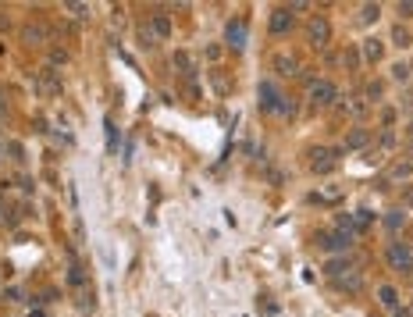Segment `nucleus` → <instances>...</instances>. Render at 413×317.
<instances>
[{"label":"nucleus","instance_id":"obj_13","mask_svg":"<svg viewBox=\"0 0 413 317\" xmlns=\"http://www.w3.org/2000/svg\"><path fill=\"white\" fill-rule=\"evenodd\" d=\"M381 54H385V43H381V39H367V43H363V57H367V61H378Z\"/></svg>","mask_w":413,"mask_h":317},{"label":"nucleus","instance_id":"obj_3","mask_svg":"<svg viewBox=\"0 0 413 317\" xmlns=\"http://www.w3.org/2000/svg\"><path fill=\"white\" fill-rule=\"evenodd\" d=\"M22 43L25 47H47L50 43V29L43 22H29V25H22Z\"/></svg>","mask_w":413,"mask_h":317},{"label":"nucleus","instance_id":"obj_20","mask_svg":"<svg viewBox=\"0 0 413 317\" xmlns=\"http://www.w3.org/2000/svg\"><path fill=\"white\" fill-rule=\"evenodd\" d=\"M50 65H54V68L68 65V50H50Z\"/></svg>","mask_w":413,"mask_h":317},{"label":"nucleus","instance_id":"obj_14","mask_svg":"<svg viewBox=\"0 0 413 317\" xmlns=\"http://www.w3.org/2000/svg\"><path fill=\"white\" fill-rule=\"evenodd\" d=\"M374 18H381V7H378V4H363V7H360V22L370 25Z\"/></svg>","mask_w":413,"mask_h":317},{"label":"nucleus","instance_id":"obj_4","mask_svg":"<svg viewBox=\"0 0 413 317\" xmlns=\"http://www.w3.org/2000/svg\"><path fill=\"white\" fill-rule=\"evenodd\" d=\"M317 242H321V249H328V253H345L353 239H349V232L335 228V232H321V236H317Z\"/></svg>","mask_w":413,"mask_h":317},{"label":"nucleus","instance_id":"obj_27","mask_svg":"<svg viewBox=\"0 0 413 317\" xmlns=\"http://www.w3.org/2000/svg\"><path fill=\"white\" fill-rule=\"evenodd\" d=\"M214 86H217V93H228V82L221 79V72H214Z\"/></svg>","mask_w":413,"mask_h":317},{"label":"nucleus","instance_id":"obj_22","mask_svg":"<svg viewBox=\"0 0 413 317\" xmlns=\"http://www.w3.org/2000/svg\"><path fill=\"white\" fill-rule=\"evenodd\" d=\"M410 171H413V164H410V160H406V164H396V167H392V178H406Z\"/></svg>","mask_w":413,"mask_h":317},{"label":"nucleus","instance_id":"obj_26","mask_svg":"<svg viewBox=\"0 0 413 317\" xmlns=\"http://www.w3.org/2000/svg\"><path fill=\"white\" fill-rule=\"evenodd\" d=\"M4 300H25L22 289H4Z\"/></svg>","mask_w":413,"mask_h":317},{"label":"nucleus","instance_id":"obj_18","mask_svg":"<svg viewBox=\"0 0 413 317\" xmlns=\"http://www.w3.org/2000/svg\"><path fill=\"white\" fill-rule=\"evenodd\" d=\"M175 65H178L185 75H193V57H189V54H182V50H178V54H175Z\"/></svg>","mask_w":413,"mask_h":317},{"label":"nucleus","instance_id":"obj_29","mask_svg":"<svg viewBox=\"0 0 413 317\" xmlns=\"http://www.w3.org/2000/svg\"><path fill=\"white\" fill-rule=\"evenodd\" d=\"M7 150H11V157H18V160L25 157V154H22V146H18V143H7Z\"/></svg>","mask_w":413,"mask_h":317},{"label":"nucleus","instance_id":"obj_8","mask_svg":"<svg viewBox=\"0 0 413 317\" xmlns=\"http://www.w3.org/2000/svg\"><path fill=\"white\" fill-rule=\"evenodd\" d=\"M36 89H39V93H61V79H57V72H54V68H43V72L36 75Z\"/></svg>","mask_w":413,"mask_h":317},{"label":"nucleus","instance_id":"obj_2","mask_svg":"<svg viewBox=\"0 0 413 317\" xmlns=\"http://www.w3.org/2000/svg\"><path fill=\"white\" fill-rule=\"evenodd\" d=\"M385 257H388V264H392L396 271H410L413 267V249L406 242H392V246L385 249Z\"/></svg>","mask_w":413,"mask_h":317},{"label":"nucleus","instance_id":"obj_24","mask_svg":"<svg viewBox=\"0 0 413 317\" xmlns=\"http://www.w3.org/2000/svg\"><path fill=\"white\" fill-rule=\"evenodd\" d=\"M345 68H356V65H360V54H356V50H345Z\"/></svg>","mask_w":413,"mask_h":317},{"label":"nucleus","instance_id":"obj_10","mask_svg":"<svg viewBox=\"0 0 413 317\" xmlns=\"http://www.w3.org/2000/svg\"><path fill=\"white\" fill-rule=\"evenodd\" d=\"M150 25H153V36H157V39H168V36H171V18H168V14L157 11V14L150 18Z\"/></svg>","mask_w":413,"mask_h":317},{"label":"nucleus","instance_id":"obj_31","mask_svg":"<svg viewBox=\"0 0 413 317\" xmlns=\"http://www.w3.org/2000/svg\"><path fill=\"white\" fill-rule=\"evenodd\" d=\"M399 14H413V4H399Z\"/></svg>","mask_w":413,"mask_h":317},{"label":"nucleus","instance_id":"obj_1","mask_svg":"<svg viewBox=\"0 0 413 317\" xmlns=\"http://www.w3.org/2000/svg\"><path fill=\"white\" fill-rule=\"evenodd\" d=\"M306 39H310V47L324 50L328 39H332V25H328V18H310V22H306Z\"/></svg>","mask_w":413,"mask_h":317},{"label":"nucleus","instance_id":"obj_25","mask_svg":"<svg viewBox=\"0 0 413 317\" xmlns=\"http://www.w3.org/2000/svg\"><path fill=\"white\" fill-rule=\"evenodd\" d=\"M68 282H71V285H82V271H78V264H71V271H68Z\"/></svg>","mask_w":413,"mask_h":317},{"label":"nucleus","instance_id":"obj_19","mask_svg":"<svg viewBox=\"0 0 413 317\" xmlns=\"http://www.w3.org/2000/svg\"><path fill=\"white\" fill-rule=\"evenodd\" d=\"M139 39H142V43H146V47H150V50H153V47H157V43H160V39H157V36H153V32H150V25H142V29H139Z\"/></svg>","mask_w":413,"mask_h":317},{"label":"nucleus","instance_id":"obj_7","mask_svg":"<svg viewBox=\"0 0 413 317\" xmlns=\"http://www.w3.org/2000/svg\"><path fill=\"white\" fill-rule=\"evenodd\" d=\"M271 72H275V75H296L299 65H296L292 54H275V57H271Z\"/></svg>","mask_w":413,"mask_h":317},{"label":"nucleus","instance_id":"obj_28","mask_svg":"<svg viewBox=\"0 0 413 317\" xmlns=\"http://www.w3.org/2000/svg\"><path fill=\"white\" fill-rule=\"evenodd\" d=\"M392 75H396V79L403 82V79H406V75H410V72H406V65H396V72H392Z\"/></svg>","mask_w":413,"mask_h":317},{"label":"nucleus","instance_id":"obj_5","mask_svg":"<svg viewBox=\"0 0 413 317\" xmlns=\"http://www.w3.org/2000/svg\"><path fill=\"white\" fill-rule=\"evenodd\" d=\"M310 100H314L317 107H328V103L335 100V86H332V82H310Z\"/></svg>","mask_w":413,"mask_h":317},{"label":"nucleus","instance_id":"obj_32","mask_svg":"<svg viewBox=\"0 0 413 317\" xmlns=\"http://www.w3.org/2000/svg\"><path fill=\"white\" fill-rule=\"evenodd\" d=\"M0 29H11V18H7V14H0Z\"/></svg>","mask_w":413,"mask_h":317},{"label":"nucleus","instance_id":"obj_11","mask_svg":"<svg viewBox=\"0 0 413 317\" xmlns=\"http://www.w3.org/2000/svg\"><path fill=\"white\" fill-rule=\"evenodd\" d=\"M335 154L332 150H314V171H332V164H335Z\"/></svg>","mask_w":413,"mask_h":317},{"label":"nucleus","instance_id":"obj_6","mask_svg":"<svg viewBox=\"0 0 413 317\" xmlns=\"http://www.w3.org/2000/svg\"><path fill=\"white\" fill-rule=\"evenodd\" d=\"M224 36H228V47H232V50H246V39H250V36H246V22H228V32H224Z\"/></svg>","mask_w":413,"mask_h":317},{"label":"nucleus","instance_id":"obj_12","mask_svg":"<svg viewBox=\"0 0 413 317\" xmlns=\"http://www.w3.org/2000/svg\"><path fill=\"white\" fill-rule=\"evenodd\" d=\"M378 296H381V307H388V310H396V307H399V292H396L392 285H381V289H378Z\"/></svg>","mask_w":413,"mask_h":317},{"label":"nucleus","instance_id":"obj_17","mask_svg":"<svg viewBox=\"0 0 413 317\" xmlns=\"http://www.w3.org/2000/svg\"><path fill=\"white\" fill-rule=\"evenodd\" d=\"M392 39H396V47H410V32H406L403 25H396V29H392Z\"/></svg>","mask_w":413,"mask_h":317},{"label":"nucleus","instance_id":"obj_33","mask_svg":"<svg viewBox=\"0 0 413 317\" xmlns=\"http://www.w3.org/2000/svg\"><path fill=\"white\" fill-rule=\"evenodd\" d=\"M0 160H4V146H0Z\"/></svg>","mask_w":413,"mask_h":317},{"label":"nucleus","instance_id":"obj_15","mask_svg":"<svg viewBox=\"0 0 413 317\" xmlns=\"http://www.w3.org/2000/svg\"><path fill=\"white\" fill-rule=\"evenodd\" d=\"M363 143H367V132H363V129H353L349 139H345V146H353V150H360Z\"/></svg>","mask_w":413,"mask_h":317},{"label":"nucleus","instance_id":"obj_23","mask_svg":"<svg viewBox=\"0 0 413 317\" xmlns=\"http://www.w3.org/2000/svg\"><path fill=\"white\" fill-rule=\"evenodd\" d=\"M385 225H388V228H399V225H403V214H399V210H392V214L385 218Z\"/></svg>","mask_w":413,"mask_h":317},{"label":"nucleus","instance_id":"obj_34","mask_svg":"<svg viewBox=\"0 0 413 317\" xmlns=\"http://www.w3.org/2000/svg\"><path fill=\"white\" fill-rule=\"evenodd\" d=\"M0 214H4V207H0Z\"/></svg>","mask_w":413,"mask_h":317},{"label":"nucleus","instance_id":"obj_9","mask_svg":"<svg viewBox=\"0 0 413 317\" xmlns=\"http://www.w3.org/2000/svg\"><path fill=\"white\" fill-rule=\"evenodd\" d=\"M292 22H296V18H292V11H288V7H278L275 14H271V32H278V36H281V32H288V29H292Z\"/></svg>","mask_w":413,"mask_h":317},{"label":"nucleus","instance_id":"obj_30","mask_svg":"<svg viewBox=\"0 0 413 317\" xmlns=\"http://www.w3.org/2000/svg\"><path fill=\"white\" fill-rule=\"evenodd\" d=\"M0 118H7V100H4V93H0Z\"/></svg>","mask_w":413,"mask_h":317},{"label":"nucleus","instance_id":"obj_16","mask_svg":"<svg viewBox=\"0 0 413 317\" xmlns=\"http://www.w3.org/2000/svg\"><path fill=\"white\" fill-rule=\"evenodd\" d=\"M65 11H68V14H75L78 22H86V18H89V7H86V4H65Z\"/></svg>","mask_w":413,"mask_h":317},{"label":"nucleus","instance_id":"obj_21","mask_svg":"<svg viewBox=\"0 0 413 317\" xmlns=\"http://www.w3.org/2000/svg\"><path fill=\"white\" fill-rule=\"evenodd\" d=\"M345 267H349L345 260H332V264L324 267V274H345Z\"/></svg>","mask_w":413,"mask_h":317}]
</instances>
